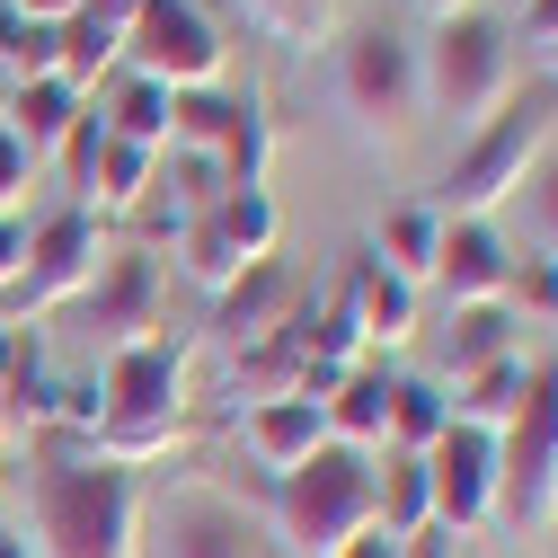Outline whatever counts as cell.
Instances as JSON below:
<instances>
[{
	"label": "cell",
	"mask_w": 558,
	"mask_h": 558,
	"mask_svg": "<svg viewBox=\"0 0 558 558\" xmlns=\"http://www.w3.org/2000/svg\"><path fill=\"white\" fill-rule=\"evenodd\" d=\"M240 19L275 45H293V53H319L328 19H337V0H240Z\"/></svg>",
	"instance_id": "f546056e"
},
{
	"label": "cell",
	"mask_w": 558,
	"mask_h": 558,
	"mask_svg": "<svg viewBox=\"0 0 558 558\" xmlns=\"http://www.w3.org/2000/svg\"><path fill=\"white\" fill-rule=\"evenodd\" d=\"M390 381H399V373L355 364V373L328 390V435L355 444V452H381V444H390Z\"/></svg>",
	"instance_id": "ffe728a7"
},
{
	"label": "cell",
	"mask_w": 558,
	"mask_h": 558,
	"mask_svg": "<svg viewBox=\"0 0 558 558\" xmlns=\"http://www.w3.org/2000/svg\"><path fill=\"white\" fill-rule=\"evenodd\" d=\"M186 408L178 416H89L81 426V461H107V470H143V461H169L186 452Z\"/></svg>",
	"instance_id": "e0dca14e"
},
{
	"label": "cell",
	"mask_w": 558,
	"mask_h": 558,
	"mask_svg": "<svg viewBox=\"0 0 558 558\" xmlns=\"http://www.w3.org/2000/svg\"><path fill=\"white\" fill-rule=\"evenodd\" d=\"M444 426H452L444 381H390V452H435Z\"/></svg>",
	"instance_id": "83f0119b"
},
{
	"label": "cell",
	"mask_w": 558,
	"mask_h": 558,
	"mask_svg": "<svg viewBox=\"0 0 558 558\" xmlns=\"http://www.w3.org/2000/svg\"><path fill=\"white\" fill-rule=\"evenodd\" d=\"M81 107H89V89H72V81H27V89H10V107H0V124L19 133V143L36 151V160H53L62 151V133L81 124Z\"/></svg>",
	"instance_id": "d6986e66"
},
{
	"label": "cell",
	"mask_w": 558,
	"mask_h": 558,
	"mask_svg": "<svg viewBox=\"0 0 558 558\" xmlns=\"http://www.w3.org/2000/svg\"><path fill=\"white\" fill-rule=\"evenodd\" d=\"M98 116H107V133H116V143L169 151V89H160V81L124 72V81H116V98H98Z\"/></svg>",
	"instance_id": "d4e9b609"
},
{
	"label": "cell",
	"mask_w": 558,
	"mask_h": 558,
	"mask_svg": "<svg viewBox=\"0 0 558 558\" xmlns=\"http://www.w3.org/2000/svg\"><path fill=\"white\" fill-rule=\"evenodd\" d=\"M514 204H523L532 248H541V257H558V160H541V169L523 178V195H514Z\"/></svg>",
	"instance_id": "836d02e7"
},
{
	"label": "cell",
	"mask_w": 558,
	"mask_h": 558,
	"mask_svg": "<svg viewBox=\"0 0 558 558\" xmlns=\"http://www.w3.org/2000/svg\"><path fill=\"white\" fill-rule=\"evenodd\" d=\"M214 160H222L231 186H266V107H257V98H240V124L222 133Z\"/></svg>",
	"instance_id": "d6a6232c"
},
{
	"label": "cell",
	"mask_w": 558,
	"mask_h": 558,
	"mask_svg": "<svg viewBox=\"0 0 558 558\" xmlns=\"http://www.w3.org/2000/svg\"><path fill=\"white\" fill-rule=\"evenodd\" d=\"M98 151H107V116H98V107H81V124L62 133V151H53V160H62V178H72V195L89 186V169H98Z\"/></svg>",
	"instance_id": "d590c367"
},
{
	"label": "cell",
	"mask_w": 558,
	"mask_h": 558,
	"mask_svg": "<svg viewBox=\"0 0 558 558\" xmlns=\"http://www.w3.org/2000/svg\"><path fill=\"white\" fill-rule=\"evenodd\" d=\"M133 523H143L133 470H107V461H81V452H62V461L36 470L45 558H133Z\"/></svg>",
	"instance_id": "7a4b0ae2"
},
{
	"label": "cell",
	"mask_w": 558,
	"mask_h": 558,
	"mask_svg": "<svg viewBox=\"0 0 558 558\" xmlns=\"http://www.w3.org/2000/svg\"><path fill=\"white\" fill-rule=\"evenodd\" d=\"M506 302L532 311V319H558V257H541V248L523 257V248H514V284H506Z\"/></svg>",
	"instance_id": "e575fe53"
},
{
	"label": "cell",
	"mask_w": 558,
	"mask_h": 558,
	"mask_svg": "<svg viewBox=\"0 0 558 558\" xmlns=\"http://www.w3.org/2000/svg\"><path fill=\"white\" fill-rule=\"evenodd\" d=\"M523 390H532V364H523V355H497V364H478L470 381H452L444 399H452V416H461V426L506 435L514 416H523Z\"/></svg>",
	"instance_id": "44dd1931"
},
{
	"label": "cell",
	"mask_w": 558,
	"mask_h": 558,
	"mask_svg": "<svg viewBox=\"0 0 558 558\" xmlns=\"http://www.w3.org/2000/svg\"><path fill=\"white\" fill-rule=\"evenodd\" d=\"M19 19H45V27H62V19H81V0H10Z\"/></svg>",
	"instance_id": "60d3db41"
},
{
	"label": "cell",
	"mask_w": 558,
	"mask_h": 558,
	"mask_svg": "<svg viewBox=\"0 0 558 558\" xmlns=\"http://www.w3.org/2000/svg\"><path fill=\"white\" fill-rule=\"evenodd\" d=\"M399 549H408V541H399V532H381V523H373V532H355V541H345V549H337V558H399Z\"/></svg>",
	"instance_id": "ab89813d"
},
{
	"label": "cell",
	"mask_w": 558,
	"mask_h": 558,
	"mask_svg": "<svg viewBox=\"0 0 558 558\" xmlns=\"http://www.w3.org/2000/svg\"><path fill=\"white\" fill-rule=\"evenodd\" d=\"M10 364H19V328L0 319V399H10ZM0 435H10V416H0Z\"/></svg>",
	"instance_id": "b9f144b4"
},
{
	"label": "cell",
	"mask_w": 558,
	"mask_h": 558,
	"mask_svg": "<svg viewBox=\"0 0 558 558\" xmlns=\"http://www.w3.org/2000/svg\"><path fill=\"white\" fill-rule=\"evenodd\" d=\"M497 355H514V302L452 311V328H444V381H470L478 364H497Z\"/></svg>",
	"instance_id": "cb8c5ba5"
},
{
	"label": "cell",
	"mask_w": 558,
	"mask_h": 558,
	"mask_svg": "<svg viewBox=\"0 0 558 558\" xmlns=\"http://www.w3.org/2000/svg\"><path fill=\"white\" fill-rule=\"evenodd\" d=\"M523 45L558 53V0H523Z\"/></svg>",
	"instance_id": "f35d334b"
},
{
	"label": "cell",
	"mask_w": 558,
	"mask_h": 558,
	"mask_svg": "<svg viewBox=\"0 0 558 558\" xmlns=\"http://www.w3.org/2000/svg\"><path fill=\"white\" fill-rule=\"evenodd\" d=\"M160 558H284V549H266L257 523L214 497V487H178V497L160 506Z\"/></svg>",
	"instance_id": "4fadbf2b"
},
{
	"label": "cell",
	"mask_w": 558,
	"mask_h": 558,
	"mask_svg": "<svg viewBox=\"0 0 558 558\" xmlns=\"http://www.w3.org/2000/svg\"><path fill=\"white\" fill-rule=\"evenodd\" d=\"M399 558H452V532H435V523H426V532H416Z\"/></svg>",
	"instance_id": "7bdbcfd3"
},
{
	"label": "cell",
	"mask_w": 558,
	"mask_h": 558,
	"mask_svg": "<svg viewBox=\"0 0 558 558\" xmlns=\"http://www.w3.org/2000/svg\"><path fill=\"white\" fill-rule=\"evenodd\" d=\"M214 222H222V240L240 248V266L275 257V231H284V214H275V195H266V186H231V195L214 204Z\"/></svg>",
	"instance_id": "f1b7e54d"
},
{
	"label": "cell",
	"mask_w": 558,
	"mask_h": 558,
	"mask_svg": "<svg viewBox=\"0 0 558 558\" xmlns=\"http://www.w3.org/2000/svg\"><path fill=\"white\" fill-rule=\"evenodd\" d=\"M293 319H302V284H293V266H284V257L240 266L231 284L214 293V337L231 345V355H248V345H266V337H284Z\"/></svg>",
	"instance_id": "7c38bea8"
},
{
	"label": "cell",
	"mask_w": 558,
	"mask_h": 558,
	"mask_svg": "<svg viewBox=\"0 0 558 558\" xmlns=\"http://www.w3.org/2000/svg\"><path fill=\"white\" fill-rule=\"evenodd\" d=\"M222 27L204 19V0H143L124 27V72H143L160 89H214L222 81Z\"/></svg>",
	"instance_id": "ba28073f"
},
{
	"label": "cell",
	"mask_w": 558,
	"mask_h": 558,
	"mask_svg": "<svg viewBox=\"0 0 558 558\" xmlns=\"http://www.w3.org/2000/svg\"><path fill=\"white\" fill-rule=\"evenodd\" d=\"M435 284H444L452 311H470V302H506V284H514V240H506L497 222H444Z\"/></svg>",
	"instance_id": "5bb4252c"
},
{
	"label": "cell",
	"mask_w": 558,
	"mask_h": 558,
	"mask_svg": "<svg viewBox=\"0 0 558 558\" xmlns=\"http://www.w3.org/2000/svg\"><path fill=\"white\" fill-rule=\"evenodd\" d=\"M53 72H62V27L19 19L10 0H0V81L27 89V81H53Z\"/></svg>",
	"instance_id": "484cf974"
},
{
	"label": "cell",
	"mask_w": 558,
	"mask_h": 558,
	"mask_svg": "<svg viewBox=\"0 0 558 558\" xmlns=\"http://www.w3.org/2000/svg\"><path fill=\"white\" fill-rule=\"evenodd\" d=\"M19 266H27V214H0V293L19 284Z\"/></svg>",
	"instance_id": "74e56055"
},
{
	"label": "cell",
	"mask_w": 558,
	"mask_h": 558,
	"mask_svg": "<svg viewBox=\"0 0 558 558\" xmlns=\"http://www.w3.org/2000/svg\"><path fill=\"white\" fill-rule=\"evenodd\" d=\"M231 10H240V0H231Z\"/></svg>",
	"instance_id": "7dc6e473"
},
{
	"label": "cell",
	"mask_w": 558,
	"mask_h": 558,
	"mask_svg": "<svg viewBox=\"0 0 558 558\" xmlns=\"http://www.w3.org/2000/svg\"><path fill=\"white\" fill-rule=\"evenodd\" d=\"M549 133H558V89H549V81L514 89V98L452 151V169H444V186H435V214H444V222H497V204H514L523 178L549 160Z\"/></svg>",
	"instance_id": "6da1fadb"
},
{
	"label": "cell",
	"mask_w": 558,
	"mask_h": 558,
	"mask_svg": "<svg viewBox=\"0 0 558 558\" xmlns=\"http://www.w3.org/2000/svg\"><path fill=\"white\" fill-rule=\"evenodd\" d=\"M426 19H452V10H478V0H416Z\"/></svg>",
	"instance_id": "f6af8a7d"
},
{
	"label": "cell",
	"mask_w": 558,
	"mask_h": 558,
	"mask_svg": "<svg viewBox=\"0 0 558 558\" xmlns=\"http://www.w3.org/2000/svg\"><path fill=\"white\" fill-rule=\"evenodd\" d=\"M0 558H36V549H27V541H19V532H0Z\"/></svg>",
	"instance_id": "bcb514c9"
},
{
	"label": "cell",
	"mask_w": 558,
	"mask_h": 558,
	"mask_svg": "<svg viewBox=\"0 0 558 558\" xmlns=\"http://www.w3.org/2000/svg\"><path fill=\"white\" fill-rule=\"evenodd\" d=\"M275 532L284 558H337L355 532H373V452L328 444L293 478H275Z\"/></svg>",
	"instance_id": "277c9868"
},
{
	"label": "cell",
	"mask_w": 558,
	"mask_h": 558,
	"mask_svg": "<svg viewBox=\"0 0 558 558\" xmlns=\"http://www.w3.org/2000/svg\"><path fill=\"white\" fill-rule=\"evenodd\" d=\"M416 89H426L435 116L452 124H487L506 98H514V27L487 19V10H452L435 19V36L416 45Z\"/></svg>",
	"instance_id": "3957f363"
},
{
	"label": "cell",
	"mask_w": 558,
	"mask_h": 558,
	"mask_svg": "<svg viewBox=\"0 0 558 558\" xmlns=\"http://www.w3.org/2000/svg\"><path fill=\"white\" fill-rule=\"evenodd\" d=\"M435 248H444V214L435 204H390L381 231H373V257L408 284H435Z\"/></svg>",
	"instance_id": "603a6c76"
},
{
	"label": "cell",
	"mask_w": 558,
	"mask_h": 558,
	"mask_svg": "<svg viewBox=\"0 0 558 558\" xmlns=\"http://www.w3.org/2000/svg\"><path fill=\"white\" fill-rule=\"evenodd\" d=\"M36 169H45V160H36L27 143H19L10 124H0V214H19V204H27V186H36Z\"/></svg>",
	"instance_id": "8d00e7d4"
},
{
	"label": "cell",
	"mask_w": 558,
	"mask_h": 558,
	"mask_svg": "<svg viewBox=\"0 0 558 558\" xmlns=\"http://www.w3.org/2000/svg\"><path fill=\"white\" fill-rule=\"evenodd\" d=\"M89 19H107V27H133V10H143V0H81Z\"/></svg>",
	"instance_id": "ee69618b"
},
{
	"label": "cell",
	"mask_w": 558,
	"mask_h": 558,
	"mask_svg": "<svg viewBox=\"0 0 558 558\" xmlns=\"http://www.w3.org/2000/svg\"><path fill=\"white\" fill-rule=\"evenodd\" d=\"M178 266L195 275V284H204V293H222V284H231V275H240V248L222 240V222H214V214H195V222L178 231Z\"/></svg>",
	"instance_id": "1f68e13d"
},
{
	"label": "cell",
	"mask_w": 558,
	"mask_h": 558,
	"mask_svg": "<svg viewBox=\"0 0 558 558\" xmlns=\"http://www.w3.org/2000/svg\"><path fill=\"white\" fill-rule=\"evenodd\" d=\"M373 523H381V532H399V541H416V532L435 523L426 452H381V470H373Z\"/></svg>",
	"instance_id": "7402d4cb"
},
{
	"label": "cell",
	"mask_w": 558,
	"mask_h": 558,
	"mask_svg": "<svg viewBox=\"0 0 558 558\" xmlns=\"http://www.w3.org/2000/svg\"><path fill=\"white\" fill-rule=\"evenodd\" d=\"M497 514L514 532L558 523V364H532L523 416L497 435Z\"/></svg>",
	"instance_id": "8992f818"
},
{
	"label": "cell",
	"mask_w": 558,
	"mask_h": 558,
	"mask_svg": "<svg viewBox=\"0 0 558 558\" xmlns=\"http://www.w3.org/2000/svg\"><path fill=\"white\" fill-rule=\"evenodd\" d=\"M98 257H107V240H98V222L81 214V204H72V214H53V222H27V266H19V284L0 293V319L27 328L45 311H62L98 275Z\"/></svg>",
	"instance_id": "9c48e42d"
},
{
	"label": "cell",
	"mask_w": 558,
	"mask_h": 558,
	"mask_svg": "<svg viewBox=\"0 0 558 558\" xmlns=\"http://www.w3.org/2000/svg\"><path fill=\"white\" fill-rule=\"evenodd\" d=\"M186 355L195 345L186 337H169V328H151L143 345H124V355H107L98 364V416H178L186 408Z\"/></svg>",
	"instance_id": "30bf717a"
},
{
	"label": "cell",
	"mask_w": 558,
	"mask_h": 558,
	"mask_svg": "<svg viewBox=\"0 0 558 558\" xmlns=\"http://www.w3.org/2000/svg\"><path fill=\"white\" fill-rule=\"evenodd\" d=\"M248 98V89H240ZM240 98L214 81V89H169V143H186V151H222V133L240 124Z\"/></svg>",
	"instance_id": "4316f807"
},
{
	"label": "cell",
	"mask_w": 558,
	"mask_h": 558,
	"mask_svg": "<svg viewBox=\"0 0 558 558\" xmlns=\"http://www.w3.org/2000/svg\"><path fill=\"white\" fill-rule=\"evenodd\" d=\"M337 107L345 124L364 133V143H399V133H416V116H426V89H416V45L399 27H364L337 45Z\"/></svg>",
	"instance_id": "5b68a950"
},
{
	"label": "cell",
	"mask_w": 558,
	"mask_h": 558,
	"mask_svg": "<svg viewBox=\"0 0 558 558\" xmlns=\"http://www.w3.org/2000/svg\"><path fill=\"white\" fill-rule=\"evenodd\" d=\"M116 62H124V27H107V19H62V81H72V89H89L98 72H116Z\"/></svg>",
	"instance_id": "4dcf8cb0"
},
{
	"label": "cell",
	"mask_w": 558,
	"mask_h": 558,
	"mask_svg": "<svg viewBox=\"0 0 558 558\" xmlns=\"http://www.w3.org/2000/svg\"><path fill=\"white\" fill-rule=\"evenodd\" d=\"M337 302L355 311V328H364L373 355H390V345H408V337H416V284H408V275H390L381 257H355V266H345Z\"/></svg>",
	"instance_id": "2e32d148"
},
{
	"label": "cell",
	"mask_w": 558,
	"mask_h": 558,
	"mask_svg": "<svg viewBox=\"0 0 558 558\" xmlns=\"http://www.w3.org/2000/svg\"><path fill=\"white\" fill-rule=\"evenodd\" d=\"M240 444H248V461L266 470V478H293L311 452H328L337 435H328V408L319 399H266V408H248L240 416Z\"/></svg>",
	"instance_id": "9a60e30c"
},
{
	"label": "cell",
	"mask_w": 558,
	"mask_h": 558,
	"mask_svg": "<svg viewBox=\"0 0 558 558\" xmlns=\"http://www.w3.org/2000/svg\"><path fill=\"white\" fill-rule=\"evenodd\" d=\"M426 487H435V532H478L497 514V435L452 416L426 452Z\"/></svg>",
	"instance_id": "8fae6325"
},
{
	"label": "cell",
	"mask_w": 558,
	"mask_h": 558,
	"mask_svg": "<svg viewBox=\"0 0 558 558\" xmlns=\"http://www.w3.org/2000/svg\"><path fill=\"white\" fill-rule=\"evenodd\" d=\"M151 186H160V151L116 143V133H107V151H98V169L81 186V214L89 222H124V214H143V204H151Z\"/></svg>",
	"instance_id": "ac0fdd59"
},
{
	"label": "cell",
	"mask_w": 558,
	"mask_h": 558,
	"mask_svg": "<svg viewBox=\"0 0 558 558\" xmlns=\"http://www.w3.org/2000/svg\"><path fill=\"white\" fill-rule=\"evenodd\" d=\"M62 311H72V328H81V345H89L98 364L124 355V345H143L160 328V257L151 248H107L98 275Z\"/></svg>",
	"instance_id": "52a82bcc"
}]
</instances>
